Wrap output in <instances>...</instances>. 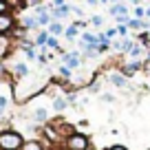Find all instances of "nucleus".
Instances as JSON below:
<instances>
[{"label":"nucleus","instance_id":"f257e3e1","mask_svg":"<svg viewBox=\"0 0 150 150\" xmlns=\"http://www.w3.org/2000/svg\"><path fill=\"white\" fill-rule=\"evenodd\" d=\"M22 144H24V137L18 130H11V128L0 130V150H20Z\"/></svg>","mask_w":150,"mask_h":150},{"label":"nucleus","instance_id":"f03ea898","mask_svg":"<svg viewBox=\"0 0 150 150\" xmlns=\"http://www.w3.org/2000/svg\"><path fill=\"white\" fill-rule=\"evenodd\" d=\"M64 150H91L88 135L75 130L71 137H66V139H64Z\"/></svg>","mask_w":150,"mask_h":150},{"label":"nucleus","instance_id":"7ed1b4c3","mask_svg":"<svg viewBox=\"0 0 150 150\" xmlns=\"http://www.w3.org/2000/svg\"><path fill=\"white\" fill-rule=\"evenodd\" d=\"M18 27L13 13H0V35H11V31Z\"/></svg>","mask_w":150,"mask_h":150},{"label":"nucleus","instance_id":"20e7f679","mask_svg":"<svg viewBox=\"0 0 150 150\" xmlns=\"http://www.w3.org/2000/svg\"><path fill=\"white\" fill-rule=\"evenodd\" d=\"M62 64L69 66L71 71H73V69H80V64H82L80 53H77V51H73V53H64V55H62Z\"/></svg>","mask_w":150,"mask_h":150},{"label":"nucleus","instance_id":"39448f33","mask_svg":"<svg viewBox=\"0 0 150 150\" xmlns=\"http://www.w3.org/2000/svg\"><path fill=\"white\" fill-rule=\"evenodd\" d=\"M42 130H44V139H47L49 144H57V141H62V137L57 135V130H55L53 124H44Z\"/></svg>","mask_w":150,"mask_h":150},{"label":"nucleus","instance_id":"423d86ee","mask_svg":"<svg viewBox=\"0 0 150 150\" xmlns=\"http://www.w3.org/2000/svg\"><path fill=\"white\" fill-rule=\"evenodd\" d=\"M49 13H51V20H53V22H60L62 18H66V16L71 13V7H69V5H64V7H51V11H49Z\"/></svg>","mask_w":150,"mask_h":150},{"label":"nucleus","instance_id":"0eeeda50","mask_svg":"<svg viewBox=\"0 0 150 150\" xmlns=\"http://www.w3.org/2000/svg\"><path fill=\"white\" fill-rule=\"evenodd\" d=\"M108 80H110L112 84L117 86V88H126V84H128V77H126L124 73H117V71L108 73Z\"/></svg>","mask_w":150,"mask_h":150},{"label":"nucleus","instance_id":"6e6552de","mask_svg":"<svg viewBox=\"0 0 150 150\" xmlns=\"http://www.w3.org/2000/svg\"><path fill=\"white\" fill-rule=\"evenodd\" d=\"M20 150H49V148H47V144L40 141V139H27Z\"/></svg>","mask_w":150,"mask_h":150},{"label":"nucleus","instance_id":"1a4fd4ad","mask_svg":"<svg viewBox=\"0 0 150 150\" xmlns=\"http://www.w3.org/2000/svg\"><path fill=\"white\" fill-rule=\"evenodd\" d=\"M139 69H144V62H130V64H124L122 66V73L126 75V77H130V75H135Z\"/></svg>","mask_w":150,"mask_h":150},{"label":"nucleus","instance_id":"9d476101","mask_svg":"<svg viewBox=\"0 0 150 150\" xmlns=\"http://www.w3.org/2000/svg\"><path fill=\"white\" fill-rule=\"evenodd\" d=\"M9 35H0V62L7 57V53H9Z\"/></svg>","mask_w":150,"mask_h":150},{"label":"nucleus","instance_id":"9b49d317","mask_svg":"<svg viewBox=\"0 0 150 150\" xmlns=\"http://www.w3.org/2000/svg\"><path fill=\"white\" fill-rule=\"evenodd\" d=\"M110 16H112V18H117V16H128V9H126V5H119V2L110 5Z\"/></svg>","mask_w":150,"mask_h":150},{"label":"nucleus","instance_id":"f8f14e48","mask_svg":"<svg viewBox=\"0 0 150 150\" xmlns=\"http://www.w3.org/2000/svg\"><path fill=\"white\" fill-rule=\"evenodd\" d=\"M49 38H51V33H49V31H42V33H38V35H35V40H33V42H35V47H47Z\"/></svg>","mask_w":150,"mask_h":150},{"label":"nucleus","instance_id":"ddd939ff","mask_svg":"<svg viewBox=\"0 0 150 150\" xmlns=\"http://www.w3.org/2000/svg\"><path fill=\"white\" fill-rule=\"evenodd\" d=\"M35 27H40L35 16H24L22 18V29H35Z\"/></svg>","mask_w":150,"mask_h":150},{"label":"nucleus","instance_id":"4468645a","mask_svg":"<svg viewBox=\"0 0 150 150\" xmlns=\"http://www.w3.org/2000/svg\"><path fill=\"white\" fill-rule=\"evenodd\" d=\"M47 31L51 33L53 38H55V35H62V33H64V27H62V22H51Z\"/></svg>","mask_w":150,"mask_h":150},{"label":"nucleus","instance_id":"2eb2a0df","mask_svg":"<svg viewBox=\"0 0 150 150\" xmlns=\"http://www.w3.org/2000/svg\"><path fill=\"white\" fill-rule=\"evenodd\" d=\"M33 119L40 122L42 126H44V124H49L47 122V110H44V108H35V110H33Z\"/></svg>","mask_w":150,"mask_h":150},{"label":"nucleus","instance_id":"dca6fc26","mask_svg":"<svg viewBox=\"0 0 150 150\" xmlns=\"http://www.w3.org/2000/svg\"><path fill=\"white\" fill-rule=\"evenodd\" d=\"M13 73L18 75V77H27V75H29V66L22 64V62H18V64L13 66Z\"/></svg>","mask_w":150,"mask_h":150},{"label":"nucleus","instance_id":"f3484780","mask_svg":"<svg viewBox=\"0 0 150 150\" xmlns=\"http://www.w3.org/2000/svg\"><path fill=\"white\" fill-rule=\"evenodd\" d=\"M66 106H69V102H66V99L64 97H60V95H57V97L55 99H53V108H55V110L57 112H62V110H64V108Z\"/></svg>","mask_w":150,"mask_h":150},{"label":"nucleus","instance_id":"a211bd4d","mask_svg":"<svg viewBox=\"0 0 150 150\" xmlns=\"http://www.w3.org/2000/svg\"><path fill=\"white\" fill-rule=\"evenodd\" d=\"M64 35L69 38V40H75V35H77V24H71V27L64 31Z\"/></svg>","mask_w":150,"mask_h":150},{"label":"nucleus","instance_id":"6ab92c4d","mask_svg":"<svg viewBox=\"0 0 150 150\" xmlns=\"http://www.w3.org/2000/svg\"><path fill=\"white\" fill-rule=\"evenodd\" d=\"M0 13H13V11H11V5L7 0H0Z\"/></svg>","mask_w":150,"mask_h":150},{"label":"nucleus","instance_id":"aec40b11","mask_svg":"<svg viewBox=\"0 0 150 150\" xmlns=\"http://www.w3.org/2000/svg\"><path fill=\"white\" fill-rule=\"evenodd\" d=\"M141 53H144V47H139V44H135V47L130 49V57H139Z\"/></svg>","mask_w":150,"mask_h":150},{"label":"nucleus","instance_id":"412c9836","mask_svg":"<svg viewBox=\"0 0 150 150\" xmlns=\"http://www.w3.org/2000/svg\"><path fill=\"white\" fill-rule=\"evenodd\" d=\"M60 75L64 77L66 82H69V77H71V69H69V66H64V64H62V66H60Z\"/></svg>","mask_w":150,"mask_h":150},{"label":"nucleus","instance_id":"4be33fe9","mask_svg":"<svg viewBox=\"0 0 150 150\" xmlns=\"http://www.w3.org/2000/svg\"><path fill=\"white\" fill-rule=\"evenodd\" d=\"M132 47H135V44H132V40H124V42H122V51H124V53H130Z\"/></svg>","mask_w":150,"mask_h":150},{"label":"nucleus","instance_id":"5701e85b","mask_svg":"<svg viewBox=\"0 0 150 150\" xmlns=\"http://www.w3.org/2000/svg\"><path fill=\"white\" fill-rule=\"evenodd\" d=\"M91 24H93V27H102L104 18H102V16H93V18H91Z\"/></svg>","mask_w":150,"mask_h":150},{"label":"nucleus","instance_id":"b1692460","mask_svg":"<svg viewBox=\"0 0 150 150\" xmlns=\"http://www.w3.org/2000/svg\"><path fill=\"white\" fill-rule=\"evenodd\" d=\"M47 47H49V49H55V51H60V47H57V38L51 35V38H49V42H47Z\"/></svg>","mask_w":150,"mask_h":150},{"label":"nucleus","instance_id":"393cba45","mask_svg":"<svg viewBox=\"0 0 150 150\" xmlns=\"http://www.w3.org/2000/svg\"><path fill=\"white\" fill-rule=\"evenodd\" d=\"M135 18H139V20L146 18V9H144V7H137V9H135Z\"/></svg>","mask_w":150,"mask_h":150},{"label":"nucleus","instance_id":"a878e982","mask_svg":"<svg viewBox=\"0 0 150 150\" xmlns=\"http://www.w3.org/2000/svg\"><path fill=\"white\" fill-rule=\"evenodd\" d=\"M102 102H106V104H112V102H115V97H112L110 93H104V95H102Z\"/></svg>","mask_w":150,"mask_h":150},{"label":"nucleus","instance_id":"bb28decb","mask_svg":"<svg viewBox=\"0 0 150 150\" xmlns=\"http://www.w3.org/2000/svg\"><path fill=\"white\" fill-rule=\"evenodd\" d=\"M115 20H117L119 24H128V20H130V16H117V18H115Z\"/></svg>","mask_w":150,"mask_h":150},{"label":"nucleus","instance_id":"cd10ccee","mask_svg":"<svg viewBox=\"0 0 150 150\" xmlns=\"http://www.w3.org/2000/svg\"><path fill=\"white\" fill-rule=\"evenodd\" d=\"M115 35H117V27H115V29H108V31H106V38H108V40H112Z\"/></svg>","mask_w":150,"mask_h":150},{"label":"nucleus","instance_id":"c85d7f7f","mask_svg":"<svg viewBox=\"0 0 150 150\" xmlns=\"http://www.w3.org/2000/svg\"><path fill=\"white\" fill-rule=\"evenodd\" d=\"M117 33H119V35H126V33H128V27H126V24H119V27H117Z\"/></svg>","mask_w":150,"mask_h":150},{"label":"nucleus","instance_id":"c756f323","mask_svg":"<svg viewBox=\"0 0 150 150\" xmlns=\"http://www.w3.org/2000/svg\"><path fill=\"white\" fill-rule=\"evenodd\" d=\"M106 150H128L126 146H122V144H112L110 148H106Z\"/></svg>","mask_w":150,"mask_h":150},{"label":"nucleus","instance_id":"7c9ffc66","mask_svg":"<svg viewBox=\"0 0 150 150\" xmlns=\"http://www.w3.org/2000/svg\"><path fill=\"white\" fill-rule=\"evenodd\" d=\"M66 0H53V7H64Z\"/></svg>","mask_w":150,"mask_h":150},{"label":"nucleus","instance_id":"2f4dec72","mask_svg":"<svg viewBox=\"0 0 150 150\" xmlns=\"http://www.w3.org/2000/svg\"><path fill=\"white\" fill-rule=\"evenodd\" d=\"M24 53H27L29 60H33V57H35V51H24Z\"/></svg>","mask_w":150,"mask_h":150},{"label":"nucleus","instance_id":"473e14b6","mask_svg":"<svg viewBox=\"0 0 150 150\" xmlns=\"http://www.w3.org/2000/svg\"><path fill=\"white\" fill-rule=\"evenodd\" d=\"M86 2H88L91 7H95V5H97V2H99V0H86Z\"/></svg>","mask_w":150,"mask_h":150},{"label":"nucleus","instance_id":"72a5a7b5","mask_svg":"<svg viewBox=\"0 0 150 150\" xmlns=\"http://www.w3.org/2000/svg\"><path fill=\"white\" fill-rule=\"evenodd\" d=\"M146 18H150V7H148V9H146Z\"/></svg>","mask_w":150,"mask_h":150},{"label":"nucleus","instance_id":"f704fd0d","mask_svg":"<svg viewBox=\"0 0 150 150\" xmlns=\"http://www.w3.org/2000/svg\"><path fill=\"white\" fill-rule=\"evenodd\" d=\"M130 2H135V5H139V2H141V0H130Z\"/></svg>","mask_w":150,"mask_h":150},{"label":"nucleus","instance_id":"c9c22d12","mask_svg":"<svg viewBox=\"0 0 150 150\" xmlns=\"http://www.w3.org/2000/svg\"><path fill=\"white\" fill-rule=\"evenodd\" d=\"M99 2H110V0H99Z\"/></svg>","mask_w":150,"mask_h":150},{"label":"nucleus","instance_id":"e433bc0d","mask_svg":"<svg viewBox=\"0 0 150 150\" xmlns=\"http://www.w3.org/2000/svg\"><path fill=\"white\" fill-rule=\"evenodd\" d=\"M20 2H22V0H20Z\"/></svg>","mask_w":150,"mask_h":150}]
</instances>
